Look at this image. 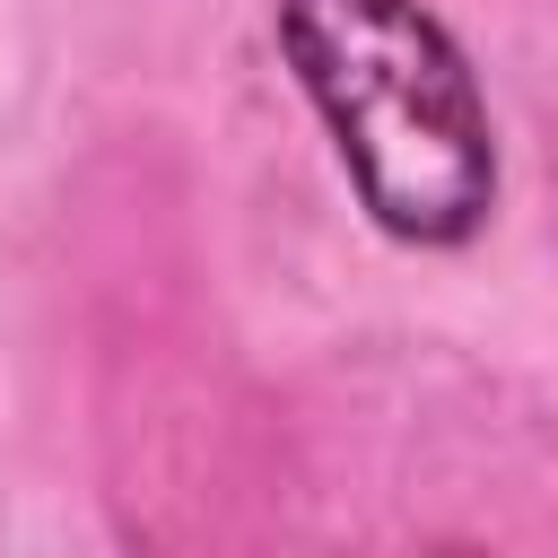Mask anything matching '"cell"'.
I'll return each mask as SVG.
<instances>
[{
	"label": "cell",
	"instance_id": "cell-1",
	"mask_svg": "<svg viewBox=\"0 0 558 558\" xmlns=\"http://www.w3.org/2000/svg\"><path fill=\"white\" fill-rule=\"evenodd\" d=\"M279 44L323 105L357 201L410 244H462L497 201L471 61L418 0H279Z\"/></svg>",
	"mask_w": 558,
	"mask_h": 558
}]
</instances>
